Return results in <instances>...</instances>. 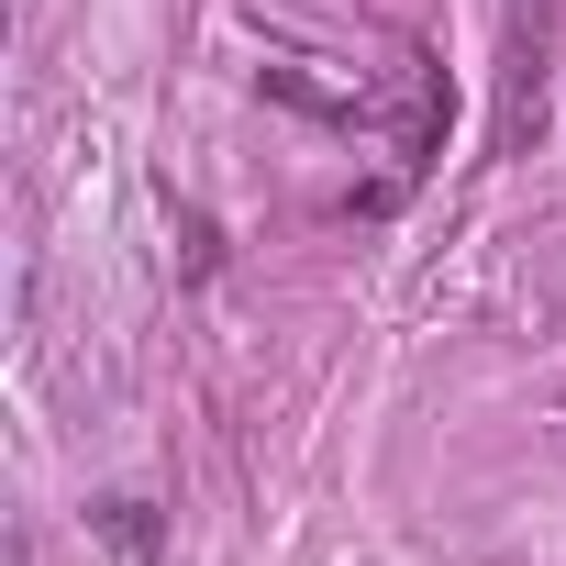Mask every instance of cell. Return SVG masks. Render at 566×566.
<instances>
[{"label":"cell","instance_id":"1","mask_svg":"<svg viewBox=\"0 0 566 566\" xmlns=\"http://www.w3.org/2000/svg\"><path fill=\"white\" fill-rule=\"evenodd\" d=\"M90 533H101L112 566H156V555H167V511H156L145 489H101V500H90Z\"/></svg>","mask_w":566,"mask_h":566}]
</instances>
